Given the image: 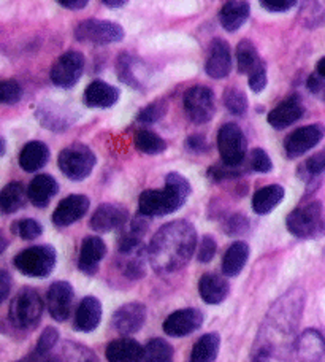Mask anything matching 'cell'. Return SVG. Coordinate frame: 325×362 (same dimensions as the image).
I'll return each mask as SVG.
<instances>
[{
    "label": "cell",
    "mask_w": 325,
    "mask_h": 362,
    "mask_svg": "<svg viewBox=\"0 0 325 362\" xmlns=\"http://www.w3.org/2000/svg\"><path fill=\"white\" fill-rule=\"evenodd\" d=\"M303 308L302 288L289 289L273 303L252 345L251 362H294Z\"/></svg>",
    "instance_id": "1"
},
{
    "label": "cell",
    "mask_w": 325,
    "mask_h": 362,
    "mask_svg": "<svg viewBox=\"0 0 325 362\" xmlns=\"http://www.w3.org/2000/svg\"><path fill=\"white\" fill-rule=\"evenodd\" d=\"M197 247V232L184 219L172 221L155 232L148 248V259L160 275H170L187 266Z\"/></svg>",
    "instance_id": "2"
},
{
    "label": "cell",
    "mask_w": 325,
    "mask_h": 362,
    "mask_svg": "<svg viewBox=\"0 0 325 362\" xmlns=\"http://www.w3.org/2000/svg\"><path fill=\"white\" fill-rule=\"evenodd\" d=\"M189 194V181L179 173H170L162 189H149L140 194L138 213L146 218L170 215L184 205Z\"/></svg>",
    "instance_id": "3"
},
{
    "label": "cell",
    "mask_w": 325,
    "mask_h": 362,
    "mask_svg": "<svg viewBox=\"0 0 325 362\" xmlns=\"http://www.w3.org/2000/svg\"><path fill=\"white\" fill-rule=\"evenodd\" d=\"M43 302L34 288H23L10 305V321L19 331H32L42 320Z\"/></svg>",
    "instance_id": "4"
},
{
    "label": "cell",
    "mask_w": 325,
    "mask_h": 362,
    "mask_svg": "<svg viewBox=\"0 0 325 362\" xmlns=\"http://www.w3.org/2000/svg\"><path fill=\"white\" fill-rule=\"evenodd\" d=\"M288 230L297 238H317L325 232V221L322 218V205L317 200L297 206L289 213Z\"/></svg>",
    "instance_id": "5"
},
{
    "label": "cell",
    "mask_w": 325,
    "mask_h": 362,
    "mask_svg": "<svg viewBox=\"0 0 325 362\" xmlns=\"http://www.w3.org/2000/svg\"><path fill=\"white\" fill-rule=\"evenodd\" d=\"M59 169L69 180H86L97 163L95 154L89 146L83 144H73L59 153Z\"/></svg>",
    "instance_id": "6"
},
{
    "label": "cell",
    "mask_w": 325,
    "mask_h": 362,
    "mask_svg": "<svg viewBox=\"0 0 325 362\" xmlns=\"http://www.w3.org/2000/svg\"><path fill=\"white\" fill-rule=\"evenodd\" d=\"M56 266V251L49 245H38L23 250L15 257V267L21 274L34 278L48 276Z\"/></svg>",
    "instance_id": "7"
},
{
    "label": "cell",
    "mask_w": 325,
    "mask_h": 362,
    "mask_svg": "<svg viewBox=\"0 0 325 362\" xmlns=\"http://www.w3.org/2000/svg\"><path fill=\"white\" fill-rule=\"evenodd\" d=\"M218 148L223 163L229 167H238L243 164L248 140L244 137L242 127L235 122H227L218 132Z\"/></svg>",
    "instance_id": "8"
},
{
    "label": "cell",
    "mask_w": 325,
    "mask_h": 362,
    "mask_svg": "<svg viewBox=\"0 0 325 362\" xmlns=\"http://www.w3.org/2000/svg\"><path fill=\"white\" fill-rule=\"evenodd\" d=\"M75 38L83 43L108 45L118 43L124 38V29L113 21L100 19H86L76 25Z\"/></svg>",
    "instance_id": "9"
},
{
    "label": "cell",
    "mask_w": 325,
    "mask_h": 362,
    "mask_svg": "<svg viewBox=\"0 0 325 362\" xmlns=\"http://www.w3.org/2000/svg\"><path fill=\"white\" fill-rule=\"evenodd\" d=\"M184 112L195 124H205L216 112V100L210 88L194 86L184 94Z\"/></svg>",
    "instance_id": "10"
},
{
    "label": "cell",
    "mask_w": 325,
    "mask_h": 362,
    "mask_svg": "<svg viewBox=\"0 0 325 362\" xmlns=\"http://www.w3.org/2000/svg\"><path fill=\"white\" fill-rule=\"evenodd\" d=\"M84 70V56L78 51L62 54L51 69V81L59 88H71L80 81Z\"/></svg>",
    "instance_id": "11"
},
{
    "label": "cell",
    "mask_w": 325,
    "mask_h": 362,
    "mask_svg": "<svg viewBox=\"0 0 325 362\" xmlns=\"http://www.w3.org/2000/svg\"><path fill=\"white\" fill-rule=\"evenodd\" d=\"M325 135V127L322 124H309L297 129L288 139L284 140V151L289 159L303 156L305 153L313 150Z\"/></svg>",
    "instance_id": "12"
},
{
    "label": "cell",
    "mask_w": 325,
    "mask_h": 362,
    "mask_svg": "<svg viewBox=\"0 0 325 362\" xmlns=\"http://www.w3.org/2000/svg\"><path fill=\"white\" fill-rule=\"evenodd\" d=\"M73 302L75 293L70 283L56 281L51 284L47 293V305L49 310V315L53 316L56 321L69 320L71 310H73Z\"/></svg>",
    "instance_id": "13"
},
{
    "label": "cell",
    "mask_w": 325,
    "mask_h": 362,
    "mask_svg": "<svg viewBox=\"0 0 325 362\" xmlns=\"http://www.w3.org/2000/svg\"><path fill=\"white\" fill-rule=\"evenodd\" d=\"M205 316L197 308H183L172 313L164 321V332L170 337H184L203 325Z\"/></svg>",
    "instance_id": "14"
},
{
    "label": "cell",
    "mask_w": 325,
    "mask_h": 362,
    "mask_svg": "<svg viewBox=\"0 0 325 362\" xmlns=\"http://www.w3.org/2000/svg\"><path fill=\"white\" fill-rule=\"evenodd\" d=\"M146 321V307L140 302H130L113 315V327L122 335L138 332Z\"/></svg>",
    "instance_id": "15"
},
{
    "label": "cell",
    "mask_w": 325,
    "mask_h": 362,
    "mask_svg": "<svg viewBox=\"0 0 325 362\" xmlns=\"http://www.w3.org/2000/svg\"><path fill=\"white\" fill-rule=\"evenodd\" d=\"M89 199L83 194H71L65 197L62 202L57 205V209L53 213V223L57 228H67L86 215L89 210Z\"/></svg>",
    "instance_id": "16"
},
{
    "label": "cell",
    "mask_w": 325,
    "mask_h": 362,
    "mask_svg": "<svg viewBox=\"0 0 325 362\" xmlns=\"http://www.w3.org/2000/svg\"><path fill=\"white\" fill-rule=\"evenodd\" d=\"M129 219V211L119 204H103L90 218V228L95 232H112L124 228Z\"/></svg>",
    "instance_id": "17"
},
{
    "label": "cell",
    "mask_w": 325,
    "mask_h": 362,
    "mask_svg": "<svg viewBox=\"0 0 325 362\" xmlns=\"http://www.w3.org/2000/svg\"><path fill=\"white\" fill-rule=\"evenodd\" d=\"M206 74L211 78H225L230 74L232 69V56H230V47L229 43L223 38H214L210 45V53H208L206 59Z\"/></svg>",
    "instance_id": "18"
},
{
    "label": "cell",
    "mask_w": 325,
    "mask_h": 362,
    "mask_svg": "<svg viewBox=\"0 0 325 362\" xmlns=\"http://www.w3.org/2000/svg\"><path fill=\"white\" fill-rule=\"evenodd\" d=\"M107 255V245L100 237L89 235L83 240L80 257H78V269L86 275H94L99 270L100 261Z\"/></svg>",
    "instance_id": "19"
},
{
    "label": "cell",
    "mask_w": 325,
    "mask_h": 362,
    "mask_svg": "<svg viewBox=\"0 0 325 362\" xmlns=\"http://www.w3.org/2000/svg\"><path fill=\"white\" fill-rule=\"evenodd\" d=\"M295 353L300 362H322L325 359V337L316 329H307L297 340Z\"/></svg>",
    "instance_id": "20"
},
{
    "label": "cell",
    "mask_w": 325,
    "mask_h": 362,
    "mask_svg": "<svg viewBox=\"0 0 325 362\" xmlns=\"http://www.w3.org/2000/svg\"><path fill=\"white\" fill-rule=\"evenodd\" d=\"M303 112L305 108L300 97L292 95L271 110L268 113V122L275 129H285L300 119Z\"/></svg>",
    "instance_id": "21"
},
{
    "label": "cell",
    "mask_w": 325,
    "mask_h": 362,
    "mask_svg": "<svg viewBox=\"0 0 325 362\" xmlns=\"http://www.w3.org/2000/svg\"><path fill=\"white\" fill-rule=\"evenodd\" d=\"M102 320V303L97 297H84L75 315V329L80 332H93Z\"/></svg>",
    "instance_id": "22"
},
{
    "label": "cell",
    "mask_w": 325,
    "mask_h": 362,
    "mask_svg": "<svg viewBox=\"0 0 325 362\" xmlns=\"http://www.w3.org/2000/svg\"><path fill=\"white\" fill-rule=\"evenodd\" d=\"M119 99V90L102 80H95L84 90V103L93 108L113 107Z\"/></svg>",
    "instance_id": "23"
},
{
    "label": "cell",
    "mask_w": 325,
    "mask_h": 362,
    "mask_svg": "<svg viewBox=\"0 0 325 362\" xmlns=\"http://www.w3.org/2000/svg\"><path fill=\"white\" fill-rule=\"evenodd\" d=\"M146 257L148 251L143 248V245L132 250H122L119 251L118 266L122 274L130 278V280H138V278L145 276Z\"/></svg>",
    "instance_id": "24"
},
{
    "label": "cell",
    "mask_w": 325,
    "mask_h": 362,
    "mask_svg": "<svg viewBox=\"0 0 325 362\" xmlns=\"http://www.w3.org/2000/svg\"><path fill=\"white\" fill-rule=\"evenodd\" d=\"M57 191H59V185L51 175H37L30 181L28 187V199L32 205L38 206V209H45L48 206L51 199H53Z\"/></svg>",
    "instance_id": "25"
},
{
    "label": "cell",
    "mask_w": 325,
    "mask_h": 362,
    "mask_svg": "<svg viewBox=\"0 0 325 362\" xmlns=\"http://www.w3.org/2000/svg\"><path fill=\"white\" fill-rule=\"evenodd\" d=\"M229 283L224 276L218 274H205L199 281V293L200 297L210 305H216L225 300V297L229 296Z\"/></svg>",
    "instance_id": "26"
},
{
    "label": "cell",
    "mask_w": 325,
    "mask_h": 362,
    "mask_svg": "<svg viewBox=\"0 0 325 362\" xmlns=\"http://www.w3.org/2000/svg\"><path fill=\"white\" fill-rule=\"evenodd\" d=\"M108 362H140L145 356V348L132 339H118L107 346Z\"/></svg>",
    "instance_id": "27"
},
{
    "label": "cell",
    "mask_w": 325,
    "mask_h": 362,
    "mask_svg": "<svg viewBox=\"0 0 325 362\" xmlns=\"http://www.w3.org/2000/svg\"><path fill=\"white\" fill-rule=\"evenodd\" d=\"M249 18V4L242 0H230L225 2L219 13L220 25L227 32H235L246 23Z\"/></svg>",
    "instance_id": "28"
},
{
    "label": "cell",
    "mask_w": 325,
    "mask_h": 362,
    "mask_svg": "<svg viewBox=\"0 0 325 362\" xmlns=\"http://www.w3.org/2000/svg\"><path fill=\"white\" fill-rule=\"evenodd\" d=\"M49 159V150L43 141H29L19 153V165L25 172H37L47 165Z\"/></svg>",
    "instance_id": "29"
},
{
    "label": "cell",
    "mask_w": 325,
    "mask_h": 362,
    "mask_svg": "<svg viewBox=\"0 0 325 362\" xmlns=\"http://www.w3.org/2000/svg\"><path fill=\"white\" fill-rule=\"evenodd\" d=\"M284 187L281 185H268L259 189L252 197V210L257 215H268L283 202Z\"/></svg>",
    "instance_id": "30"
},
{
    "label": "cell",
    "mask_w": 325,
    "mask_h": 362,
    "mask_svg": "<svg viewBox=\"0 0 325 362\" xmlns=\"http://www.w3.org/2000/svg\"><path fill=\"white\" fill-rule=\"evenodd\" d=\"M249 247L244 242L232 243L229 250L225 251L223 259V272L225 276H237L248 262Z\"/></svg>",
    "instance_id": "31"
},
{
    "label": "cell",
    "mask_w": 325,
    "mask_h": 362,
    "mask_svg": "<svg viewBox=\"0 0 325 362\" xmlns=\"http://www.w3.org/2000/svg\"><path fill=\"white\" fill-rule=\"evenodd\" d=\"M220 339L218 334H205L200 337L191 351L189 362H214L219 354Z\"/></svg>",
    "instance_id": "32"
},
{
    "label": "cell",
    "mask_w": 325,
    "mask_h": 362,
    "mask_svg": "<svg viewBox=\"0 0 325 362\" xmlns=\"http://www.w3.org/2000/svg\"><path fill=\"white\" fill-rule=\"evenodd\" d=\"M237 62H238V72L248 76L254 74L260 67L265 66L262 59H260L256 47L249 40H242L238 43Z\"/></svg>",
    "instance_id": "33"
},
{
    "label": "cell",
    "mask_w": 325,
    "mask_h": 362,
    "mask_svg": "<svg viewBox=\"0 0 325 362\" xmlns=\"http://www.w3.org/2000/svg\"><path fill=\"white\" fill-rule=\"evenodd\" d=\"M25 204V189L21 183L13 181L6 185L0 192V209L5 215L16 213Z\"/></svg>",
    "instance_id": "34"
},
{
    "label": "cell",
    "mask_w": 325,
    "mask_h": 362,
    "mask_svg": "<svg viewBox=\"0 0 325 362\" xmlns=\"http://www.w3.org/2000/svg\"><path fill=\"white\" fill-rule=\"evenodd\" d=\"M135 146L136 150L145 154H160L167 150L165 140L153 131H146V129L135 134Z\"/></svg>",
    "instance_id": "35"
},
{
    "label": "cell",
    "mask_w": 325,
    "mask_h": 362,
    "mask_svg": "<svg viewBox=\"0 0 325 362\" xmlns=\"http://www.w3.org/2000/svg\"><path fill=\"white\" fill-rule=\"evenodd\" d=\"M173 348L164 339H153L145 346L143 362H172Z\"/></svg>",
    "instance_id": "36"
},
{
    "label": "cell",
    "mask_w": 325,
    "mask_h": 362,
    "mask_svg": "<svg viewBox=\"0 0 325 362\" xmlns=\"http://www.w3.org/2000/svg\"><path fill=\"white\" fill-rule=\"evenodd\" d=\"M224 105L232 115L243 116L248 112V97L242 89L230 86L224 90Z\"/></svg>",
    "instance_id": "37"
},
{
    "label": "cell",
    "mask_w": 325,
    "mask_h": 362,
    "mask_svg": "<svg viewBox=\"0 0 325 362\" xmlns=\"http://www.w3.org/2000/svg\"><path fill=\"white\" fill-rule=\"evenodd\" d=\"M325 173V150L311 156L307 163L300 167V175L303 180H314Z\"/></svg>",
    "instance_id": "38"
},
{
    "label": "cell",
    "mask_w": 325,
    "mask_h": 362,
    "mask_svg": "<svg viewBox=\"0 0 325 362\" xmlns=\"http://www.w3.org/2000/svg\"><path fill=\"white\" fill-rule=\"evenodd\" d=\"M168 108V103L164 99H159L153 103H149L148 107H145L136 116V119L141 124H153V122H158L162 116H165Z\"/></svg>",
    "instance_id": "39"
},
{
    "label": "cell",
    "mask_w": 325,
    "mask_h": 362,
    "mask_svg": "<svg viewBox=\"0 0 325 362\" xmlns=\"http://www.w3.org/2000/svg\"><path fill=\"white\" fill-rule=\"evenodd\" d=\"M57 339H59V334L54 327H47L45 331L42 332L40 339L37 341V346H35V351H34V356L35 359H40V358H48V354L53 350L54 345L57 344Z\"/></svg>",
    "instance_id": "40"
},
{
    "label": "cell",
    "mask_w": 325,
    "mask_h": 362,
    "mask_svg": "<svg viewBox=\"0 0 325 362\" xmlns=\"http://www.w3.org/2000/svg\"><path fill=\"white\" fill-rule=\"evenodd\" d=\"M11 230L15 232L16 235L24 238V240H34V238H38L42 235L43 228L40 223L35 221V219L28 218V219H21V221H16L13 224Z\"/></svg>",
    "instance_id": "41"
},
{
    "label": "cell",
    "mask_w": 325,
    "mask_h": 362,
    "mask_svg": "<svg viewBox=\"0 0 325 362\" xmlns=\"http://www.w3.org/2000/svg\"><path fill=\"white\" fill-rule=\"evenodd\" d=\"M23 97V88L16 80H5L0 83V100L6 105L18 103Z\"/></svg>",
    "instance_id": "42"
},
{
    "label": "cell",
    "mask_w": 325,
    "mask_h": 362,
    "mask_svg": "<svg viewBox=\"0 0 325 362\" xmlns=\"http://www.w3.org/2000/svg\"><path fill=\"white\" fill-rule=\"evenodd\" d=\"M248 229H249V221H248V218L242 215V213L232 215L224 224L225 234H229V235H243Z\"/></svg>",
    "instance_id": "43"
},
{
    "label": "cell",
    "mask_w": 325,
    "mask_h": 362,
    "mask_svg": "<svg viewBox=\"0 0 325 362\" xmlns=\"http://www.w3.org/2000/svg\"><path fill=\"white\" fill-rule=\"evenodd\" d=\"M251 169L259 173H268L273 169V163L268 154L262 148H256L251 153Z\"/></svg>",
    "instance_id": "44"
},
{
    "label": "cell",
    "mask_w": 325,
    "mask_h": 362,
    "mask_svg": "<svg viewBox=\"0 0 325 362\" xmlns=\"http://www.w3.org/2000/svg\"><path fill=\"white\" fill-rule=\"evenodd\" d=\"M216 250H218V245L214 242V238L211 235H205L201 238V243H200V248H199V261L200 262H210L214 255H216Z\"/></svg>",
    "instance_id": "45"
},
{
    "label": "cell",
    "mask_w": 325,
    "mask_h": 362,
    "mask_svg": "<svg viewBox=\"0 0 325 362\" xmlns=\"http://www.w3.org/2000/svg\"><path fill=\"white\" fill-rule=\"evenodd\" d=\"M186 150L189 153H195V154H201L208 151V141L203 137V135H189L184 141Z\"/></svg>",
    "instance_id": "46"
},
{
    "label": "cell",
    "mask_w": 325,
    "mask_h": 362,
    "mask_svg": "<svg viewBox=\"0 0 325 362\" xmlns=\"http://www.w3.org/2000/svg\"><path fill=\"white\" fill-rule=\"evenodd\" d=\"M266 86V69L265 66L256 70L254 74L249 75V88L254 90V93H262Z\"/></svg>",
    "instance_id": "47"
},
{
    "label": "cell",
    "mask_w": 325,
    "mask_h": 362,
    "mask_svg": "<svg viewBox=\"0 0 325 362\" xmlns=\"http://www.w3.org/2000/svg\"><path fill=\"white\" fill-rule=\"evenodd\" d=\"M314 8L313 10H305L307 13H309V16L305 18V24H322V21L325 19V2H319V4H313Z\"/></svg>",
    "instance_id": "48"
},
{
    "label": "cell",
    "mask_w": 325,
    "mask_h": 362,
    "mask_svg": "<svg viewBox=\"0 0 325 362\" xmlns=\"http://www.w3.org/2000/svg\"><path fill=\"white\" fill-rule=\"evenodd\" d=\"M308 89L311 90V93L316 94V95H321L324 90H325V78H322V76L319 74H314L311 75L308 78Z\"/></svg>",
    "instance_id": "49"
},
{
    "label": "cell",
    "mask_w": 325,
    "mask_h": 362,
    "mask_svg": "<svg viewBox=\"0 0 325 362\" xmlns=\"http://www.w3.org/2000/svg\"><path fill=\"white\" fill-rule=\"evenodd\" d=\"M265 10L273 11V13H284L288 10H292L295 6V2H260Z\"/></svg>",
    "instance_id": "50"
},
{
    "label": "cell",
    "mask_w": 325,
    "mask_h": 362,
    "mask_svg": "<svg viewBox=\"0 0 325 362\" xmlns=\"http://www.w3.org/2000/svg\"><path fill=\"white\" fill-rule=\"evenodd\" d=\"M10 293V276L6 270L0 272V300H5Z\"/></svg>",
    "instance_id": "51"
},
{
    "label": "cell",
    "mask_w": 325,
    "mask_h": 362,
    "mask_svg": "<svg viewBox=\"0 0 325 362\" xmlns=\"http://www.w3.org/2000/svg\"><path fill=\"white\" fill-rule=\"evenodd\" d=\"M59 5L69 10H81L88 5V2L86 0H62V2H59Z\"/></svg>",
    "instance_id": "52"
},
{
    "label": "cell",
    "mask_w": 325,
    "mask_h": 362,
    "mask_svg": "<svg viewBox=\"0 0 325 362\" xmlns=\"http://www.w3.org/2000/svg\"><path fill=\"white\" fill-rule=\"evenodd\" d=\"M103 5L110 6V8H119V6H124L126 2H124V0H114V2H112V0H105Z\"/></svg>",
    "instance_id": "53"
},
{
    "label": "cell",
    "mask_w": 325,
    "mask_h": 362,
    "mask_svg": "<svg viewBox=\"0 0 325 362\" xmlns=\"http://www.w3.org/2000/svg\"><path fill=\"white\" fill-rule=\"evenodd\" d=\"M316 69H317V74H319L322 78H325V57H322V59L317 62Z\"/></svg>",
    "instance_id": "54"
},
{
    "label": "cell",
    "mask_w": 325,
    "mask_h": 362,
    "mask_svg": "<svg viewBox=\"0 0 325 362\" xmlns=\"http://www.w3.org/2000/svg\"><path fill=\"white\" fill-rule=\"evenodd\" d=\"M43 362H61V358L59 356H48V358H45Z\"/></svg>",
    "instance_id": "55"
},
{
    "label": "cell",
    "mask_w": 325,
    "mask_h": 362,
    "mask_svg": "<svg viewBox=\"0 0 325 362\" xmlns=\"http://www.w3.org/2000/svg\"><path fill=\"white\" fill-rule=\"evenodd\" d=\"M37 359H35V356L34 354H30L29 358H25V359H21V361H18V362H35Z\"/></svg>",
    "instance_id": "56"
},
{
    "label": "cell",
    "mask_w": 325,
    "mask_h": 362,
    "mask_svg": "<svg viewBox=\"0 0 325 362\" xmlns=\"http://www.w3.org/2000/svg\"><path fill=\"white\" fill-rule=\"evenodd\" d=\"M83 362H99V361H97V358H95V356H88V358L84 359Z\"/></svg>",
    "instance_id": "57"
}]
</instances>
